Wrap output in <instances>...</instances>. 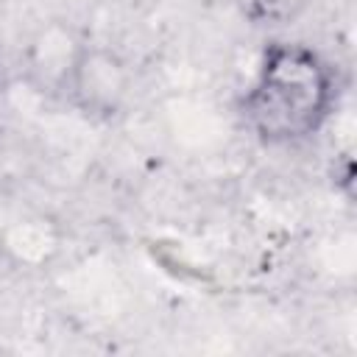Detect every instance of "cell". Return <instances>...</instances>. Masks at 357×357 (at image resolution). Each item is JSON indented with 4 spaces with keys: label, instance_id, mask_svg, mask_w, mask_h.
I'll use <instances>...</instances> for the list:
<instances>
[{
    "label": "cell",
    "instance_id": "cell-1",
    "mask_svg": "<svg viewBox=\"0 0 357 357\" xmlns=\"http://www.w3.org/2000/svg\"><path fill=\"white\" fill-rule=\"evenodd\" d=\"M329 100L332 81L321 59L298 45H276L245 98V114L259 137L287 142L312 134L326 117Z\"/></svg>",
    "mask_w": 357,
    "mask_h": 357
}]
</instances>
